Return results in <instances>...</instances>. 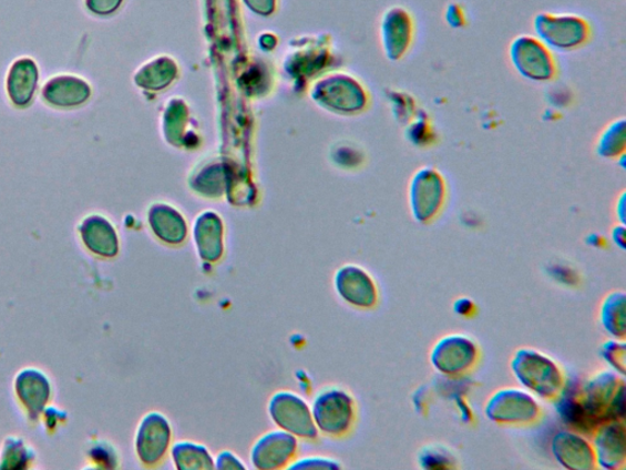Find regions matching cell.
<instances>
[{"mask_svg": "<svg viewBox=\"0 0 626 470\" xmlns=\"http://www.w3.org/2000/svg\"><path fill=\"white\" fill-rule=\"evenodd\" d=\"M289 468L291 469H321V468H340V464L336 460H330V458L325 457H307L302 460H295Z\"/></svg>", "mask_w": 626, "mask_h": 470, "instance_id": "obj_24", "label": "cell"}, {"mask_svg": "<svg viewBox=\"0 0 626 470\" xmlns=\"http://www.w3.org/2000/svg\"><path fill=\"white\" fill-rule=\"evenodd\" d=\"M339 298L349 307L363 311L374 310L380 304V288L372 275L359 265L341 266L335 275Z\"/></svg>", "mask_w": 626, "mask_h": 470, "instance_id": "obj_11", "label": "cell"}, {"mask_svg": "<svg viewBox=\"0 0 626 470\" xmlns=\"http://www.w3.org/2000/svg\"><path fill=\"white\" fill-rule=\"evenodd\" d=\"M599 356L613 371L625 376L626 371V344L625 340L609 338L601 346Z\"/></svg>", "mask_w": 626, "mask_h": 470, "instance_id": "obj_22", "label": "cell"}, {"mask_svg": "<svg viewBox=\"0 0 626 470\" xmlns=\"http://www.w3.org/2000/svg\"><path fill=\"white\" fill-rule=\"evenodd\" d=\"M572 417L596 427L601 422L624 419V376L609 369L591 375L572 398Z\"/></svg>", "mask_w": 626, "mask_h": 470, "instance_id": "obj_1", "label": "cell"}, {"mask_svg": "<svg viewBox=\"0 0 626 470\" xmlns=\"http://www.w3.org/2000/svg\"><path fill=\"white\" fill-rule=\"evenodd\" d=\"M475 303L469 298H459L454 303V311L460 316H470L471 314L475 313Z\"/></svg>", "mask_w": 626, "mask_h": 470, "instance_id": "obj_27", "label": "cell"}, {"mask_svg": "<svg viewBox=\"0 0 626 470\" xmlns=\"http://www.w3.org/2000/svg\"><path fill=\"white\" fill-rule=\"evenodd\" d=\"M173 428L161 411H150L140 421L135 448L138 460L146 467H157L165 461L172 449Z\"/></svg>", "mask_w": 626, "mask_h": 470, "instance_id": "obj_10", "label": "cell"}, {"mask_svg": "<svg viewBox=\"0 0 626 470\" xmlns=\"http://www.w3.org/2000/svg\"><path fill=\"white\" fill-rule=\"evenodd\" d=\"M215 468L230 470V469H246L242 458L234 454L232 451H222L215 458Z\"/></svg>", "mask_w": 626, "mask_h": 470, "instance_id": "obj_26", "label": "cell"}, {"mask_svg": "<svg viewBox=\"0 0 626 470\" xmlns=\"http://www.w3.org/2000/svg\"><path fill=\"white\" fill-rule=\"evenodd\" d=\"M626 149V122L624 117L613 121L597 139L596 154L601 159L616 161L624 159Z\"/></svg>", "mask_w": 626, "mask_h": 470, "instance_id": "obj_18", "label": "cell"}, {"mask_svg": "<svg viewBox=\"0 0 626 470\" xmlns=\"http://www.w3.org/2000/svg\"><path fill=\"white\" fill-rule=\"evenodd\" d=\"M418 463L423 469L458 468V458L442 443L424 445L418 452Z\"/></svg>", "mask_w": 626, "mask_h": 470, "instance_id": "obj_19", "label": "cell"}, {"mask_svg": "<svg viewBox=\"0 0 626 470\" xmlns=\"http://www.w3.org/2000/svg\"><path fill=\"white\" fill-rule=\"evenodd\" d=\"M554 460L569 470H595L597 468L594 446L578 431L563 430L551 441Z\"/></svg>", "mask_w": 626, "mask_h": 470, "instance_id": "obj_15", "label": "cell"}, {"mask_svg": "<svg viewBox=\"0 0 626 470\" xmlns=\"http://www.w3.org/2000/svg\"><path fill=\"white\" fill-rule=\"evenodd\" d=\"M598 469L622 470L626 466V427L624 419L601 422L593 431Z\"/></svg>", "mask_w": 626, "mask_h": 470, "instance_id": "obj_14", "label": "cell"}, {"mask_svg": "<svg viewBox=\"0 0 626 470\" xmlns=\"http://www.w3.org/2000/svg\"><path fill=\"white\" fill-rule=\"evenodd\" d=\"M408 136L411 139L413 144L418 145H420L422 136V145H424V143H430L431 141L430 137L432 136V127L427 120H421V117H419L417 122L410 124Z\"/></svg>", "mask_w": 626, "mask_h": 470, "instance_id": "obj_23", "label": "cell"}, {"mask_svg": "<svg viewBox=\"0 0 626 470\" xmlns=\"http://www.w3.org/2000/svg\"><path fill=\"white\" fill-rule=\"evenodd\" d=\"M625 192L619 195L616 204V215L620 225H625Z\"/></svg>", "mask_w": 626, "mask_h": 470, "instance_id": "obj_29", "label": "cell"}, {"mask_svg": "<svg viewBox=\"0 0 626 470\" xmlns=\"http://www.w3.org/2000/svg\"><path fill=\"white\" fill-rule=\"evenodd\" d=\"M299 451L298 438L283 430L268 431L253 445L250 461L258 470L289 468Z\"/></svg>", "mask_w": 626, "mask_h": 470, "instance_id": "obj_12", "label": "cell"}, {"mask_svg": "<svg viewBox=\"0 0 626 470\" xmlns=\"http://www.w3.org/2000/svg\"><path fill=\"white\" fill-rule=\"evenodd\" d=\"M268 416L274 425L293 437L315 441L320 437L311 407L305 399L291 391H278L269 398Z\"/></svg>", "mask_w": 626, "mask_h": 470, "instance_id": "obj_9", "label": "cell"}, {"mask_svg": "<svg viewBox=\"0 0 626 470\" xmlns=\"http://www.w3.org/2000/svg\"><path fill=\"white\" fill-rule=\"evenodd\" d=\"M318 432L332 439L347 438L358 421V403L341 387L330 386L318 392L311 406Z\"/></svg>", "mask_w": 626, "mask_h": 470, "instance_id": "obj_4", "label": "cell"}, {"mask_svg": "<svg viewBox=\"0 0 626 470\" xmlns=\"http://www.w3.org/2000/svg\"><path fill=\"white\" fill-rule=\"evenodd\" d=\"M196 248L198 256L208 264H216L220 260L224 253L222 234L219 229L212 228L211 233L206 228L196 231Z\"/></svg>", "mask_w": 626, "mask_h": 470, "instance_id": "obj_20", "label": "cell"}, {"mask_svg": "<svg viewBox=\"0 0 626 470\" xmlns=\"http://www.w3.org/2000/svg\"><path fill=\"white\" fill-rule=\"evenodd\" d=\"M481 359L482 350L478 340L465 334L445 335L435 340L430 351L432 368L452 379L474 372Z\"/></svg>", "mask_w": 626, "mask_h": 470, "instance_id": "obj_7", "label": "cell"}, {"mask_svg": "<svg viewBox=\"0 0 626 470\" xmlns=\"http://www.w3.org/2000/svg\"><path fill=\"white\" fill-rule=\"evenodd\" d=\"M153 227H155L157 237L170 245H179L186 238L184 222L176 215L164 214L162 217L157 215Z\"/></svg>", "mask_w": 626, "mask_h": 470, "instance_id": "obj_21", "label": "cell"}, {"mask_svg": "<svg viewBox=\"0 0 626 470\" xmlns=\"http://www.w3.org/2000/svg\"><path fill=\"white\" fill-rule=\"evenodd\" d=\"M625 225H617L612 229L610 237L614 244L618 246L620 251H625Z\"/></svg>", "mask_w": 626, "mask_h": 470, "instance_id": "obj_28", "label": "cell"}, {"mask_svg": "<svg viewBox=\"0 0 626 470\" xmlns=\"http://www.w3.org/2000/svg\"><path fill=\"white\" fill-rule=\"evenodd\" d=\"M510 367L520 386L545 402H558L568 386L560 361L535 348L514 350Z\"/></svg>", "mask_w": 626, "mask_h": 470, "instance_id": "obj_2", "label": "cell"}, {"mask_svg": "<svg viewBox=\"0 0 626 470\" xmlns=\"http://www.w3.org/2000/svg\"><path fill=\"white\" fill-rule=\"evenodd\" d=\"M536 38L551 51L573 52L583 49L593 38L589 21L573 13H547L542 11L533 21Z\"/></svg>", "mask_w": 626, "mask_h": 470, "instance_id": "obj_5", "label": "cell"}, {"mask_svg": "<svg viewBox=\"0 0 626 470\" xmlns=\"http://www.w3.org/2000/svg\"><path fill=\"white\" fill-rule=\"evenodd\" d=\"M415 19L406 7L389 8L382 20V42L387 58L399 62L410 51L415 40Z\"/></svg>", "mask_w": 626, "mask_h": 470, "instance_id": "obj_13", "label": "cell"}, {"mask_svg": "<svg viewBox=\"0 0 626 470\" xmlns=\"http://www.w3.org/2000/svg\"><path fill=\"white\" fill-rule=\"evenodd\" d=\"M444 19L448 25L453 29H462L468 22L464 8L458 3H452L447 7Z\"/></svg>", "mask_w": 626, "mask_h": 470, "instance_id": "obj_25", "label": "cell"}, {"mask_svg": "<svg viewBox=\"0 0 626 470\" xmlns=\"http://www.w3.org/2000/svg\"><path fill=\"white\" fill-rule=\"evenodd\" d=\"M510 58L515 72L533 82L553 81L557 78L558 65L553 52L536 37L520 34L510 45Z\"/></svg>", "mask_w": 626, "mask_h": 470, "instance_id": "obj_8", "label": "cell"}, {"mask_svg": "<svg viewBox=\"0 0 626 470\" xmlns=\"http://www.w3.org/2000/svg\"><path fill=\"white\" fill-rule=\"evenodd\" d=\"M626 297L624 290H613L602 299L598 309V319L605 333L614 339L626 338Z\"/></svg>", "mask_w": 626, "mask_h": 470, "instance_id": "obj_16", "label": "cell"}, {"mask_svg": "<svg viewBox=\"0 0 626 470\" xmlns=\"http://www.w3.org/2000/svg\"><path fill=\"white\" fill-rule=\"evenodd\" d=\"M174 467L179 470L214 469L215 458L203 443L183 440L171 449Z\"/></svg>", "mask_w": 626, "mask_h": 470, "instance_id": "obj_17", "label": "cell"}, {"mask_svg": "<svg viewBox=\"0 0 626 470\" xmlns=\"http://www.w3.org/2000/svg\"><path fill=\"white\" fill-rule=\"evenodd\" d=\"M484 416L495 426L530 428L541 422L543 408L533 394L510 386L492 392L484 403Z\"/></svg>", "mask_w": 626, "mask_h": 470, "instance_id": "obj_3", "label": "cell"}, {"mask_svg": "<svg viewBox=\"0 0 626 470\" xmlns=\"http://www.w3.org/2000/svg\"><path fill=\"white\" fill-rule=\"evenodd\" d=\"M408 200L410 214L419 225L429 226L443 214L448 200V184L442 172L422 167L412 174Z\"/></svg>", "mask_w": 626, "mask_h": 470, "instance_id": "obj_6", "label": "cell"}]
</instances>
